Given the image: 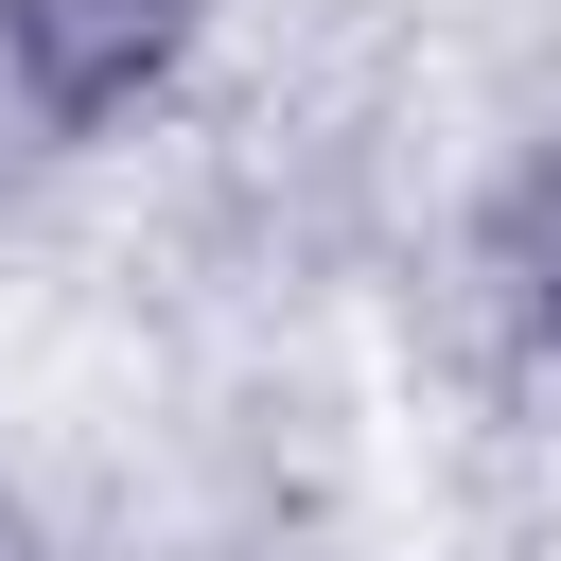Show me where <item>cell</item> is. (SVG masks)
Wrapping results in <instances>:
<instances>
[{
	"instance_id": "4",
	"label": "cell",
	"mask_w": 561,
	"mask_h": 561,
	"mask_svg": "<svg viewBox=\"0 0 561 561\" xmlns=\"http://www.w3.org/2000/svg\"><path fill=\"white\" fill-rule=\"evenodd\" d=\"M0 561H53V526H35V491L0 473Z\"/></svg>"
},
{
	"instance_id": "3",
	"label": "cell",
	"mask_w": 561,
	"mask_h": 561,
	"mask_svg": "<svg viewBox=\"0 0 561 561\" xmlns=\"http://www.w3.org/2000/svg\"><path fill=\"white\" fill-rule=\"evenodd\" d=\"M35 140H53V105H35V70H18V35H0V193L35 175Z\"/></svg>"
},
{
	"instance_id": "1",
	"label": "cell",
	"mask_w": 561,
	"mask_h": 561,
	"mask_svg": "<svg viewBox=\"0 0 561 561\" xmlns=\"http://www.w3.org/2000/svg\"><path fill=\"white\" fill-rule=\"evenodd\" d=\"M0 35H18V70H35L53 140H88V123H140V105L193 70L210 0H0Z\"/></svg>"
},
{
	"instance_id": "2",
	"label": "cell",
	"mask_w": 561,
	"mask_h": 561,
	"mask_svg": "<svg viewBox=\"0 0 561 561\" xmlns=\"http://www.w3.org/2000/svg\"><path fill=\"white\" fill-rule=\"evenodd\" d=\"M491 280L561 333V123H543V140H508V175H491Z\"/></svg>"
}]
</instances>
